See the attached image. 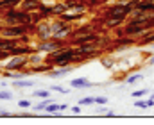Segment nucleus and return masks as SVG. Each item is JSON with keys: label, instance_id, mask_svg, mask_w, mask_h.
<instances>
[{"label": "nucleus", "instance_id": "e433bc0d", "mask_svg": "<svg viewBox=\"0 0 154 125\" xmlns=\"http://www.w3.org/2000/svg\"><path fill=\"white\" fill-rule=\"evenodd\" d=\"M147 104H149V107H154V98H152V97L147 100Z\"/></svg>", "mask_w": 154, "mask_h": 125}, {"label": "nucleus", "instance_id": "a878e982", "mask_svg": "<svg viewBox=\"0 0 154 125\" xmlns=\"http://www.w3.org/2000/svg\"><path fill=\"white\" fill-rule=\"evenodd\" d=\"M147 93H149V89H138V91H133L131 97H133V98H142V97H145Z\"/></svg>", "mask_w": 154, "mask_h": 125}, {"label": "nucleus", "instance_id": "a211bd4d", "mask_svg": "<svg viewBox=\"0 0 154 125\" xmlns=\"http://www.w3.org/2000/svg\"><path fill=\"white\" fill-rule=\"evenodd\" d=\"M20 4H22V0H0V14H2V11H5L9 7H20Z\"/></svg>", "mask_w": 154, "mask_h": 125}, {"label": "nucleus", "instance_id": "72a5a7b5", "mask_svg": "<svg viewBox=\"0 0 154 125\" xmlns=\"http://www.w3.org/2000/svg\"><path fill=\"white\" fill-rule=\"evenodd\" d=\"M18 106H20L22 109H27V107H31V102H29V100H20Z\"/></svg>", "mask_w": 154, "mask_h": 125}, {"label": "nucleus", "instance_id": "dca6fc26", "mask_svg": "<svg viewBox=\"0 0 154 125\" xmlns=\"http://www.w3.org/2000/svg\"><path fill=\"white\" fill-rule=\"evenodd\" d=\"M57 18H61V20H65V22H70V23H74L77 20H82L84 18V13H63L61 16H57Z\"/></svg>", "mask_w": 154, "mask_h": 125}, {"label": "nucleus", "instance_id": "c756f323", "mask_svg": "<svg viewBox=\"0 0 154 125\" xmlns=\"http://www.w3.org/2000/svg\"><path fill=\"white\" fill-rule=\"evenodd\" d=\"M43 20H45V18H43V16H41V13H32V23H36V25H38L39 22H43Z\"/></svg>", "mask_w": 154, "mask_h": 125}, {"label": "nucleus", "instance_id": "5701e85b", "mask_svg": "<svg viewBox=\"0 0 154 125\" xmlns=\"http://www.w3.org/2000/svg\"><path fill=\"white\" fill-rule=\"evenodd\" d=\"M142 79H143V75H142V73H133L131 77H127V79H125V84H127V86H131V84L138 82V81H142Z\"/></svg>", "mask_w": 154, "mask_h": 125}, {"label": "nucleus", "instance_id": "0eeeda50", "mask_svg": "<svg viewBox=\"0 0 154 125\" xmlns=\"http://www.w3.org/2000/svg\"><path fill=\"white\" fill-rule=\"evenodd\" d=\"M102 38L100 34H97L95 31L88 32V34H82V36H75V38H70V45L72 46H79V45H84V43H100Z\"/></svg>", "mask_w": 154, "mask_h": 125}, {"label": "nucleus", "instance_id": "f704fd0d", "mask_svg": "<svg viewBox=\"0 0 154 125\" xmlns=\"http://www.w3.org/2000/svg\"><path fill=\"white\" fill-rule=\"evenodd\" d=\"M72 113L79 115V113H81V106H74V107H72Z\"/></svg>", "mask_w": 154, "mask_h": 125}, {"label": "nucleus", "instance_id": "4be33fe9", "mask_svg": "<svg viewBox=\"0 0 154 125\" xmlns=\"http://www.w3.org/2000/svg\"><path fill=\"white\" fill-rule=\"evenodd\" d=\"M52 102V98H43V102H39V104H36V106H32V109L34 111H45L47 109V106Z\"/></svg>", "mask_w": 154, "mask_h": 125}, {"label": "nucleus", "instance_id": "393cba45", "mask_svg": "<svg viewBox=\"0 0 154 125\" xmlns=\"http://www.w3.org/2000/svg\"><path fill=\"white\" fill-rule=\"evenodd\" d=\"M134 107L136 109H149V104H147V100H134Z\"/></svg>", "mask_w": 154, "mask_h": 125}, {"label": "nucleus", "instance_id": "f3484780", "mask_svg": "<svg viewBox=\"0 0 154 125\" xmlns=\"http://www.w3.org/2000/svg\"><path fill=\"white\" fill-rule=\"evenodd\" d=\"M91 31H93V25H91V23H84L82 27H77V29H74L72 38H75V36H82V34H88V32H91Z\"/></svg>", "mask_w": 154, "mask_h": 125}, {"label": "nucleus", "instance_id": "f8f14e48", "mask_svg": "<svg viewBox=\"0 0 154 125\" xmlns=\"http://www.w3.org/2000/svg\"><path fill=\"white\" fill-rule=\"evenodd\" d=\"M16 45H20L18 38H5V36L0 38V50H9L11 52Z\"/></svg>", "mask_w": 154, "mask_h": 125}, {"label": "nucleus", "instance_id": "6e6552de", "mask_svg": "<svg viewBox=\"0 0 154 125\" xmlns=\"http://www.w3.org/2000/svg\"><path fill=\"white\" fill-rule=\"evenodd\" d=\"M38 40H48V38H52V29H50V23L48 22H39L38 25H36V29H34V32H32Z\"/></svg>", "mask_w": 154, "mask_h": 125}, {"label": "nucleus", "instance_id": "2eb2a0df", "mask_svg": "<svg viewBox=\"0 0 154 125\" xmlns=\"http://www.w3.org/2000/svg\"><path fill=\"white\" fill-rule=\"evenodd\" d=\"M68 11V5H66V2L65 0H59V2H56V4H52V16H61L63 13H66Z\"/></svg>", "mask_w": 154, "mask_h": 125}, {"label": "nucleus", "instance_id": "423d86ee", "mask_svg": "<svg viewBox=\"0 0 154 125\" xmlns=\"http://www.w3.org/2000/svg\"><path fill=\"white\" fill-rule=\"evenodd\" d=\"M27 64H29V55H11L4 64V70L20 72V70L27 68Z\"/></svg>", "mask_w": 154, "mask_h": 125}, {"label": "nucleus", "instance_id": "4468645a", "mask_svg": "<svg viewBox=\"0 0 154 125\" xmlns=\"http://www.w3.org/2000/svg\"><path fill=\"white\" fill-rule=\"evenodd\" d=\"M70 86L74 88V89H86V88H91L93 84L90 82L88 79H84V77H77V79H72L70 81Z\"/></svg>", "mask_w": 154, "mask_h": 125}, {"label": "nucleus", "instance_id": "f03ea898", "mask_svg": "<svg viewBox=\"0 0 154 125\" xmlns=\"http://www.w3.org/2000/svg\"><path fill=\"white\" fill-rule=\"evenodd\" d=\"M2 20L5 25H16V23H27L32 22V13L23 11L22 7H9L5 11H2Z\"/></svg>", "mask_w": 154, "mask_h": 125}, {"label": "nucleus", "instance_id": "7c9ffc66", "mask_svg": "<svg viewBox=\"0 0 154 125\" xmlns=\"http://www.w3.org/2000/svg\"><path fill=\"white\" fill-rule=\"evenodd\" d=\"M95 104L97 106H106L108 104V98L106 97H95Z\"/></svg>", "mask_w": 154, "mask_h": 125}, {"label": "nucleus", "instance_id": "58836bf2", "mask_svg": "<svg viewBox=\"0 0 154 125\" xmlns=\"http://www.w3.org/2000/svg\"><path fill=\"white\" fill-rule=\"evenodd\" d=\"M149 64H154V55L151 57V59H149Z\"/></svg>", "mask_w": 154, "mask_h": 125}, {"label": "nucleus", "instance_id": "473e14b6", "mask_svg": "<svg viewBox=\"0 0 154 125\" xmlns=\"http://www.w3.org/2000/svg\"><path fill=\"white\" fill-rule=\"evenodd\" d=\"M52 89H54V91H57V93H63V95H66V93H68V89H66V88H63V86H52Z\"/></svg>", "mask_w": 154, "mask_h": 125}, {"label": "nucleus", "instance_id": "20e7f679", "mask_svg": "<svg viewBox=\"0 0 154 125\" xmlns=\"http://www.w3.org/2000/svg\"><path fill=\"white\" fill-rule=\"evenodd\" d=\"M50 29H52V36L61 38V40H65V38L70 40V38H72V32H74V25H72L70 22L61 20V18L50 22Z\"/></svg>", "mask_w": 154, "mask_h": 125}, {"label": "nucleus", "instance_id": "ddd939ff", "mask_svg": "<svg viewBox=\"0 0 154 125\" xmlns=\"http://www.w3.org/2000/svg\"><path fill=\"white\" fill-rule=\"evenodd\" d=\"M74 70V64H68V66H59V70H50L47 75L50 77V79H59V77H63V75H66L68 72H72Z\"/></svg>", "mask_w": 154, "mask_h": 125}, {"label": "nucleus", "instance_id": "a19ab883", "mask_svg": "<svg viewBox=\"0 0 154 125\" xmlns=\"http://www.w3.org/2000/svg\"><path fill=\"white\" fill-rule=\"evenodd\" d=\"M152 48H154V45H152Z\"/></svg>", "mask_w": 154, "mask_h": 125}, {"label": "nucleus", "instance_id": "b1692460", "mask_svg": "<svg viewBox=\"0 0 154 125\" xmlns=\"http://www.w3.org/2000/svg\"><path fill=\"white\" fill-rule=\"evenodd\" d=\"M95 104V97H84V98H79V106H91Z\"/></svg>", "mask_w": 154, "mask_h": 125}, {"label": "nucleus", "instance_id": "c9c22d12", "mask_svg": "<svg viewBox=\"0 0 154 125\" xmlns=\"http://www.w3.org/2000/svg\"><path fill=\"white\" fill-rule=\"evenodd\" d=\"M102 64L104 66H111V59H102Z\"/></svg>", "mask_w": 154, "mask_h": 125}, {"label": "nucleus", "instance_id": "6ab92c4d", "mask_svg": "<svg viewBox=\"0 0 154 125\" xmlns=\"http://www.w3.org/2000/svg\"><path fill=\"white\" fill-rule=\"evenodd\" d=\"M41 63H45V55H39V52H34V54H31L29 55V64H41Z\"/></svg>", "mask_w": 154, "mask_h": 125}, {"label": "nucleus", "instance_id": "f257e3e1", "mask_svg": "<svg viewBox=\"0 0 154 125\" xmlns=\"http://www.w3.org/2000/svg\"><path fill=\"white\" fill-rule=\"evenodd\" d=\"M75 46L72 45H65L63 48L56 50V52H50L47 54L45 61L54 64V66H68V64H75Z\"/></svg>", "mask_w": 154, "mask_h": 125}, {"label": "nucleus", "instance_id": "c85d7f7f", "mask_svg": "<svg viewBox=\"0 0 154 125\" xmlns=\"http://www.w3.org/2000/svg\"><path fill=\"white\" fill-rule=\"evenodd\" d=\"M13 98V93L11 91H7V89H2L0 91V100H11Z\"/></svg>", "mask_w": 154, "mask_h": 125}, {"label": "nucleus", "instance_id": "39448f33", "mask_svg": "<svg viewBox=\"0 0 154 125\" xmlns=\"http://www.w3.org/2000/svg\"><path fill=\"white\" fill-rule=\"evenodd\" d=\"M34 46H36V52H39V54H50V52H56V50L63 48L65 46V40L52 36L48 40H39Z\"/></svg>", "mask_w": 154, "mask_h": 125}, {"label": "nucleus", "instance_id": "1a4fd4ad", "mask_svg": "<svg viewBox=\"0 0 154 125\" xmlns=\"http://www.w3.org/2000/svg\"><path fill=\"white\" fill-rule=\"evenodd\" d=\"M113 43V46L115 48H127V46H133V45H136V38H133V36H125V34H120V36H116L111 40Z\"/></svg>", "mask_w": 154, "mask_h": 125}, {"label": "nucleus", "instance_id": "9b49d317", "mask_svg": "<svg viewBox=\"0 0 154 125\" xmlns=\"http://www.w3.org/2000/svg\"><path fill=\"white\" fill-rule=\"evenodd\" d=\"M41 0H22V4H20V7L23 9V11H29V13H34V11H38L39 7H41Z\"/></svg>", "mask_w": 154, "mask_h": 125}, {"label": "nucleus", "instance_id": "cd10ccee", "mask_svg": "<svg viewBox=\"0 0 154 125\" xmlns=\"http://www.w3.org/2000/svg\"><path fill=\"white\" fill-rule=\"evenodd\" d=\"M34 97H36V98H48L50 93H48V91H43V89H36V91H34Z\"/></svg>", "mask_w": 154, "mask_h": 125}, {"label": "nucleus", "instance_id": "9d476101", "mask_svg": "<svg viewBox=\"0 0 154 125\" xmlns=\"http://www.w3.org/2000/svg\"><path fill=\"white\" fill-rule=\"evenodd\" d=\"M127 18H102V27L104 29H115V27H120L122 23H125Z\"/></svg>", "mask_w": 154, "mask_h": 125}, {"label": "nucleus", "instance_id": "412c9836", "mask_svg": "<svg viewBox=\"0 0 154 125\" xmlns=\"http://www.w3.org/2000/svg\"><path fill=\"white\" fill-rule=\"evenodd\" d=\"M38 11L41 13V16H43L45 20H48V18H52V5H47V4H41V7H39Z\"/></svg>", "mask_w": 154, "mask_h": 125}, {"label": "nucleus", "instance_id": "7ed1b4c3", "mask_svg": "<svg viewBox=\"0 0 154 125\" xmlns=\"http://www.w3.org/2000/svg\"><path fill=\"white\" fill-rule=\"evenodd\" d=\"M75 64L79 63H84L88 59H93V57H99L102 54V50L99 48V43H84V45H79L75 46Z\"/></svg>", "mask_w": 154, "mask_h": 125}, {"label": "nucleus", "instance_id": "2f4dec72", "mask_svg": "<svg viewBox=\"0 0 154 125\" xmlns=\"http://www.w3.org/2000/svg\"><path fill=\"white\" fill-rule=\"evenodd\" d=\"M11 57V52L9 50H0V61H5Z\"/></svg>", "mask_w": 154, "mask_h": 125}, {"label": "nucleus", "instance_id": "ea45409f", "mask_svg": "<svg viewBox=\"0 0 154 125\" xmlns=\"http://www.w3.org/2000/svg\"><path fill=\"white\" fill-rule=\"evenodd\" d=\"M151 97H152V98H154V93H152V95H151Z\"/></svg>", "mask_w": 154, "mask_h": 125}, {"label": "nucleus", "instance_id": "bb28decb", "mask_svg": "<svg viewBox=\"0 0 154 125\" xmlns=\"http://www.w3.org/2000/svg\"><path fill=\"white\" fill-rule=\"evenodd\" d=\"M45 111H47V113H59V111H61V107H59L57 104H52V102H50V104L47 106V109H45Z\"/></svg>", "mask_w": 154, "mask_h": 125}, {"label": "nucleus", "instance_id": "4c0bfd02", "mask_svg": "<svg viewBox=\"0 0 154 125\" xmlns=\"http://www.w3.org/2000/svg\"><path fill=\"white\" fill-rule=\"evenodd\" d=\"M0 116L5 118V116H11V115H9V111H0Z\"/></svg>", "mask_w": 154, "mask_h": 125}, {"label": "nucleus", "instance_id": "aec40b11", "mask_svg": "<svg viewBox=\"0 0 154 125\" xmlns=\"http://www.w3.org/2000/svg\"><path fill=\"white\" fill-rule=\"evenodd\" d=\"M13 86H14V88H32L34 82H32V81H27V77H25V79H14Z\"/></svg>", "mask_w": 154, "mask_h": 125}]
</instances>
